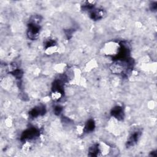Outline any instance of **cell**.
Masks as SVG:
<instances>
[{
	"label": "cell",
	"instance_id": "1",
	"mask_svg": "<svg viewBox=\"0 0 157 157\" xmlns=\"http://www.w3.org/2000/svg\"><path fill=\"white\" fill-rule=\"evenodd\" d=\"M39 23H35L33 21H31L29 24V28L28 31V36L29 39L34 40L38 37L39 34L40 27L38 25Z\"/></svg>",
	"mask_w": 157,
	"mask_h": 157
},
{
	"label": "cell",
	"instance_id": "2",
	"mask_svg": "<svg viewBox=\"0 0 157 157\" xmlns=\"http://www.w3.org/2000/svg\"><path fill=\"white\" fill-rule=\"evenodd\" d=\"M39 136V131L37 129L33 128L26 130L21 136V140H26L28 139H33Z\"/></svg>",
	"mask_w": 157,
	"mask_h": 157
},
{
	"label": "cell",
	"instance_id": "3",
	"mask_svg": "<svg viewBox=\"0 0 157 157\" xmlns=\"http://www.w3.org/2000/svg\"><path fill=\"white\" fill-rule=\"evenodd\" d=\"M140 135H141V132L139 131H136L133 132L129 136L126 142V146L127 147L133 146L137 142Z\"/></svg>",
	"mask_w": 157,
	"mask_h": 157
},
{
	"label": "cell",
	"instance_id": "4",
	"mask_svg": "<svg viewBox=\"0 0 157 157\" xmlns=\"http://www.w3.org/2000/svg\"><path fill=\"white\" fill-rule=\"evenodd\" d=\"M111 114L113 117L118 120H122L124 117L123 110L121 107L116 106L111 111Z\"/></svg>",
	"mask_w": 157,
	"mask_h": 157
},
{
	"label": "cell",
	"instance_id": "5",
	"mask_svg": "<svg viewBox=\"0 0 157 157\" xmlns=\"http://www.w3.org/2000/svg\"><path fill=\"white\" fill-rule=\"evenodd\" d=\"M104 11L101 9H94L90 13V17L93 20H97L102 18L104 16Z\"/></svg>",
	"mask_w": 157,
	"mask_h": 157
},
{
	"label": "cell",
	"instance_id": "6",
	"mask_svg": "<svg viewBox=\"0 0 157 157\" xmlns=\"http://www.w3.org/2000/svg\"><path fill=\"white\" fill-rule=\"evenodd\" d=\"M45 109L44 106H38L37 107L33 109L29 112V115L31 117H36L40 115L45 113Z\"/></svg>",
	"mask_w": 157,
	"mask_h": 157
},
{
	"label": "cell",
	"instance_id": "7",
	"mask_svg": "<svg viewBox=\"0 0 157 157\" xmlns=\"http://www.w3.org/2000/svg\"><path fill=\"white\" fill-rule=\"evenodd\" d=\"M94 127H95V124H94V121L93 120H90L88 121V123H86V124L85 125V131L86 132H91V131H93L94 130Z\"/></svg>",
	"mask_w": 157,
	"mask_h": 157
},
{
	"label": "cell",
	"instance_id": "8",
	"mask_svg": "<svg viewBox=\"0 0 157 157\" xmlns=\"http://www.w3.org/2000/svg\"><path fill=\"white\" fill-rule=\"evenodd\" d=\"M62 111V108L60 106H56L55 108V113L57 115H59Z\"/></svg>",
	"mask_w": 157,
	"mask_h": 157
}]
</instances>
